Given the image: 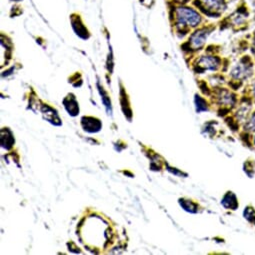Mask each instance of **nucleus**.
<instances>
[{
    "label": "nucleus",
    "mask_w": 255,
    "mask_h": 255,
    "mask_svg": "<svg viewBox=\"0 0 255 255\" xmlns=\"http://www.w3.org/2000/svg\"><path fill=\"white\" fill-rule=\"evenodd\" d=\"M254 22L252 8L247 0H238L235 8L217 22L220 30H231L234 33L247 32Z\"/></svg>",
    "instance_id": "f257e3e1"
},
{
    "label": "nucleus",
    "mask_w": 255,
    "mask_h": 255,
    "mask_svg": "<svg viewBox=\"0 0 255 255\" xmlns=\"http://www.w3.org/2000/svg\"><path fill=\"white\" fill-rule=\"evenodd\" d=\"M174 26L181 36L190 34L194 29L205 23L206 17L192 4L175 5L172 11Z\"/></svg>",
    "instance_id": "f03ea898"
},
{
    "label": "nucleus",
    "mask_w": 255,
    "mask_h": 255,
    "mask_svg": "<svg viewBox=\"0 0 255 255\" xmlns=\"http://www.w3.org/2000/svg\"><path fill=\"white\" fill-rule=\"evenodd\" d=\"M255 74V61L250 53L241 54L229 69L228 84L233 90L240 89Z\"/></svg>",
    "instance_id": "7ed1b4c3"
},
{
    "label": "nucleus",
    "mask_w": 255,
    "mask_h": 255,
    "mask_svg": "<svg viewBox=\"0 0 255 255\" xmlns=\"http://www.w3.org/2000/svg\"><path fill=\"white\" fill-rule=\"evenodd\" d=\"M211 45L207 47L205 54H202L195 58L192 64V69L196 74H202L207 71L217 72L223 69V66L226 68L229 66V60L221 58L217 51L219 49L218 46L213 45V49H211Z\"/></svg>",
    "instance_id": "20e7f679"
},
{
    "label": "nucleus",
    "mask_w": 255,
    "mask_h": 255,
    "mask_svg": "<svg viewBox=\"0 0 255 255\" xmlns=\"http://www.w3.org/2000/svg\"><path fill=\"white\" fill-rule=\"evenodd\" d=\"M216 28L217 24L204 23L198 28L194 29L189 34L187 41L181 46L182 50L188 54H195L200 52L204 48L209 36L213 31L216 30Z\"/></svg>",
    "instance_id": "39448f33"
},
{
    "label": "nucleus",
    "mask_w": 255,
    "mask_h": 255,
    "mask_svg": "<svg viewBox=\"0 0 255 255\" xmlns=\"http://www.w3.org/2000/svg\"><path fill=\"white\" fill-rule=\"evenodd\" d=\"M191 4L204 17L219 20L228 10L229 0H192Z\"/></svg>",
    "instance_id": "423d86ee"
},
{
    "label": "nucleus",
    "mask_w": 255,
    "mask_h": 255,
    "mask_svg": "<svg viewBox=\"0 0 255 255\" xmlns=\"http://www.w3.org/2000/svg\"><path fill=\"white\" fill-rule=\"evenodd\" d=\"M215 96L216 102L220 106V112H230L239 101L238 95L227 88H218Z\"/></svg>",
    "instance_id": "0eeeda50"
},
{
    "label": "nucleus",
    "mask_w": 255,
    "mask_h": 255,
    "mask_svg": "<svg viewBox=\"0 0 255 255\" xmlns=\"http://www.w3.org/2000/svg\"><path fill=\"white\" fill-rule=\"evenodd\" d=\"M255 133V110L252 111L241 125V139H246V145L250 146L252 135Z\"/></svg>",
    "instance_id": "6e6552de"
},
{
    "label": "nucleus",
    "mask_w": 255,
    "mask_h": 255,
    "mask_svg": "<svg viewBox=\"0 0 255 255\" xmlns=\"http://www.w3.org/2000/svg\"><path fill=\"white\" fill-rule=\"evenodd\" d=\"M221 205L227 210H236L239 207V202L235 193L232 191L226 192L221 199Z\"/></svg>",
    "instance_id": "1a4fd4ad"
},
{
    "label": "nucleus",
    "mask_w": 255,
    "mask_h": 255,
    "mask_svg": "<svg viewBox=\"0 0 255 255\" xmlns=\"http://www.w3.org/2000/svg\"><path fill=\"white\" fill-rule=\"evenodd\" d=\"M81 124L84 130L88 132H97L101 128V122L94 117H83Z\"/></svg>",
    "instance_id": "9d476101"
},
{
    "label": "nucleus",
    "mask_w": 255,
    "mask_h": 255,
    "mask_svg": "<svg viewBox=\"0 0 255 255\" xmlns=\"http://www.w3.org/2000/svg\"><path fill=\"white\" fill-rule=\"evenodd\" d=\"M64 106L66 108V110L69 112V114H71L72 116H75L77 115L78 111H79V108H78V103L76 101V99L72 96V95H69L67 96L64 101Z\"/></svg>",
    "instance_id": "9b49d317"
},
{
    "label": "nucleus",
    "mask_w": 255,
    "mask_h": 255,
    "mask_svg": "<svg viewBox=\"0 0 255 255\" xmlns=\"http://www.w3.org/2000/svg\"><path fill=\"white\" fill-rule=\"evenodd\" d=\"M14 143V138L11 134V132L7 129H2L1 131V144H2V147L6 148V149H9L12 147Z\"/></svg>",
    "instance_id": "f8f14e48"
},
{
    "label": "nucleus",
    "mask_w": 255,
    "mask_h": 255,
    "mask_svg": "<svg viewBox=\"0 0 255 255\" xmlns=\"http://www.w3.org/2000/svg\"><path fill=\"white\" fill-rule=\"evenodd\" d=\"M179 203L181 207L187 212H190V213L198 212V204L190 199H185V198L179 199Z\"/></svg>",
    "instance_id": "ddd939ff"
},
{
    "label": "nucleus",
    "mask_w": 255,
    "mask_h": 255,
    "mask_svg": "<svg viewBox=\"0 0 255 255\" xmlns=\"http://www.w3.org/2000/svg\"><path fill=\"white\" fill-rule=\"evenodd\" d=\"M194 102H195L196 111H197L198 113L204 112V111H208V110H209V105H208L206 99L203 98L202 96L196 94V95H195V98H194Z\"/></svg>",
    "instance_id": "4468645a"
},
{
    "label": "nucleus",
    "mask_w": 255,
    "mask_h": 255,
    "mask_svg": "<svg viewBox=\"0 0 255 255\" xmlns=\"http://www.w3.org/2000/svg\"><path fill=\"white\" fill-rule=\"evenodd\" d=\"M244 218L251 224L255 226V208L251 205H248L243 210Z\"/></svg>",
    "instance_id": "2eb2a0df"
},
{
    "label": "nucleus",
    "mask_w": 255,
    "mask_h": 255,
    "mask_svg": "<svg viewBox=\"0 0 255 255\" xmlns=\"http://www.w3.org/2000/svg\"><path fill=\"white\" fill-rule=\"evenodd\" d=\"M244 89H246V95H248L249 97H251L254 101V105H255V74L254 76L245 84Z\"/></svg>",
    "instance_id": "dca6fc26"
},
{
    "label": "nucleus",
    "mask_w": 255,
    "mask_h": 255,
    "mask_svg": "<svg viewBox=\"0 0 255 255\" xmlns=\"http://www.w3.org/2000/svg\"><path fill=\"white\" fill-rule=\"evenodd\" d=\"M249 38V53L252 55L254 61H255V28L251 33H248Z\"/></svg>",
    "instance_id": "f3484780"
},
{
    "label": "nucleus",
    "mask_w": 255,
    "mask_h": 255,
    "mask_svg": "<svg viewBox=\"0 0 255 255\" xmlns=\"http://www.w3.org/2000/svg\"><path fill=\"white\" fill-rule=\"evenodd\" d=\"M172 1L176 5H181V4H189L192 2V0H172Z\"/></svg>",
    "instance_id": "a211bd4d"
},
{
    "label": "nucleus",
    "mask_w": 255,
    "mask_h": 255,
    "mask_svg": "<svg viewBox=\"0 0 255 255\" xmlns=\"http://www.w3.org/2000/svg\"><path fill=\"white\" fill-rule=\"evenodd\" d=\"M251 144L252 146L255 148V133L252 135V139H251Z\"/></svg>",
    "instance_id": "6ab92c4d"
}]
</instances>
